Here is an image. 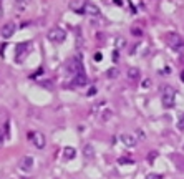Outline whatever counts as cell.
Returning a JSON list of instances; mask_svg holds the SVG:
<instances>
[{"label":"cell","instance_id":"cell-15","mask_svg":"<svg viewBox=\"0 0 184 179\" xmlns=\"http://www.w3.org/2000/svg\"><path fill=\"white\" fill-rule=\"evenodd\" d=\"M146 179H163V176H161V174H156V172H149V174L146 176Z\"/></svg>","mask_w":184,"mask_h":179},{"label":"cell","instance_id":"cell-19","mask_svg":"<svg viewBox=\"0 0 184 179\" xmlns=\"http://www.w3.org/2000/svg\"><path fill=\"white\" fill-rule=\"evenodd\" d=\"M0 17H2V8H0Z\"/></svg>","mask_w":184,"mask_h":179},{"label":"cell","instance_id":"cell-16","mask_svg":"<svg viewBox=\"0 0 184 179\" xmlns=\"http://www.w3.org/2000/svg\"><path fill=\"white\" fill-rule=\"evenodd\" d=\"M108 76H110V78L118 76V70H108Z\"/></svg>","mask_w":184,"mask_h":179},{"label":"cell","instance_id":"cell-10","mask_svg":"<svg viewBox=\"0 0 184 179\" xmlns=\"http://www.w3.org/2000/svg\"><path fill=\"white\" fill-rule=\"evenodd\" d=\"M63 159H66V161H70V159H73L75 156H76V151H75V148H72V146H66V148H63Z\"/></svg>","mask_w":184,"mask_h":179},{"label":"cell","instance_id":"cell-4","mask_svg":"<svg viewBox=\"0 0 184 179\" xmlns=\"http://www.w3.org/2000/svg\"><path fill=\"white\" fill-rule=\"evenodd\" d=\"M28 138H30V141L33 143V146H35L37 149H43V148H45L46 139H45V136H43V133L32 131L30 134H28Z\"/></svg>","mask_w":184,"mask_h":179},{"label":"cell","instance_id":"cell-5","mask_svg":"<svg viewBox=\"0 0 184 179\" xmlns=\"http://www.w3.org/2000/svg\"><path fill=\"white\" fill-rule=\"evenodd\" d=\"M174 90H172L171 86H164V90H163V106L164 108H171L174 105Z\"/></svg>","mask_w":184,"mask_h":179},{"label":"cell","instance_id":"cell-14","mask_svg":"<svg viewBox=\"0 0 184 179\" xmlns=\"http://www.w3.org/2000/svg\"><path fill=\"white\" fill-rule=\"evenodd\" d=\"M93 154H95V151H93V148L90 144L85 146V156L86 158H93Z\"/></svg>","mask_w":184,"mask_h":179},{"label":"cell","instance_id":"cell-13","mask_svg":"<svg viewBox=\"0 0 184 179\" xmlns=\"http://www.w3.org/2000/svg\"><path fill=\"white\" fill-rule=\"evenodd\" d=\"M139 70L138 68H129L128 70V80H131V81H138L139 80Z\"/></svg>","mask_w":184,"mask_h":179},{"label":"cell","instance_id":"cell-3","mask_svg":"<svg viewBox=\"0 0 184 179\" xmlns=\"http://www.w3.org/2000/svg\"><path fill=\"white\" fill-rule=\"evenodd\" d=\"M48 40L50 42H53V43H63L66 40V32L63 30V28H60V27H53V28H50L48 30Z\"/></svg>","mask_w":184,"mask_h":179},{"label":"cell","instance_id":"cell-6","mask_svg":"<svg viewBox=\"0 0 184 179\" xmlns=\"http://www.w3.org/2000/svg\"><path fill=\"white\" fill-rule=\"evenodd\" d=\"M119 139H121V143L125 146H128V148H134V146L138 144V139L134 138V134H131V133H123V134L119 136Z\"/></svg>","mask_w":184,"mask_h":179},{"label":"cell","instance_id":"cell-2","mask_svg":"<svg viewBox=\"0 0 184 179\" xmlns=\"http://www.w3.org/2000/svg\"><path fill=\"white\" fill-rule=\"evenodd\" d=\"M166 43L171 46L172 50H176V52H179V50H183V48H184V40H183V37H181L179 33H176V32L166 33Z\"/></svg>","mask_w":184,"mask_h":179},{"label":"cell","instance_id":"cell-12","mask_svg":"<svg viewBox=\"0 0 184 179\" xmlns=\"http://www.w3.org/2000/svg\"><path fill=\"white\" fill-rule=\"evenodd\" d=\"M73 83L76 86H85L86 83H88V78H86L85 73H80V75H76V76L73 78Z\"/></svg>","mask_w":184,"mask_h":179},{"label":"cell","instance_id":"cell-11","mask_svg":"<svg viewBox=\"0 0 184 179\" xmlns=\"http://www.w3.org/2000/svg\"><path fill=\"white\" fill-rule=\"evenodd\" d=\"M85 13H88V15H93V17H98L99 15V8L96 5H93V3H86V7H85Z\"/></svg>","mask_w":184,"mask_h":179},{"label":"cell","instance_id":"cell-7","mask_svg":"<svg viewBox=\"0 0 184 179\" xmlns=\"http://www.w3.org/2000/svg\"><path fill=\"white\" fill-rule=\"evenodd\" d=\"M15 32H17V25H15L13 22H10V23H5V25L2 27V32H0V35H2L3 38H10V37H13V35H15Z\"/></svg>","mask_w":184,"mask_h":179},{"label":"cell","instance_id":"cell-8","mask_svg":"<svg viewBox=\"0 0 184 179\" xmlns=\"http://www.w3.org/2000/svg\"><path fill=\"white\" fill-rule=\"evenodd\" d=\"M20 171H23V172H30L32 171V167H33V158L32 156H25V158L20 161Z\"/></svg>","mask_w":184,"mask_h":179},{"label":"cell","instance_id":"cell-17","mask_svg":"<svg viewBox=\"0 0 184 179\" xmlns=\"http://www.w3.org/2000/svg\"><path fill=\"white\" fill-rule=\"evenodd\" d=\"M178 128L181 129V131H184V116H183V118H181V119L178 121Z\"/></svg>","mask_w":184,"mask_h":179},{"label":"cell","instance_id":"cell-18","mask_svg":"<svg viewBox=\"0 0 184 179\" xmlns=\"http://www.w3.org/2000/svg\"><path fill=\"white\" fill-rule=\"evenodd\" d=\"M3 138H5V134H3V131L0 129V146L3 144Z\"/></svg>","mask_w":184,"mask_h":179},{"label":"cell","instance_id":"cell-1","mask_svg":"<svg viewBox=\"0 0 184 179\" xmlns=\"http://www.w3.org/2000/svg\"><path fill=\"white\" fill-rule=\"evenodd\" d=\"M65 70H66V73H68L70 76H73V78H75L76 75H80V73H85L81 61H80V58H76V56H72V58L66 60Z\"/></svg>","mask_w":184,"mask_h":179},{"label":"cell","instance_id":"cell-9","mask_svg":"<svg viewBox=\"0 0 184 179\" xmlns=\"http://www.w3.org/2000/svg\"><path fill=\"white\" fill-rule=\"evenodd\" d=\"M88 3V0H73L72 3H70V8L72 10H78V12H85V7Z\"/></svg>","mask_w":184,"mask_h":179}]
</instances>
